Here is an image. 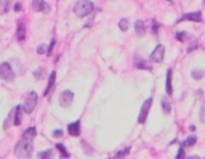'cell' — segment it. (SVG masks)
I'll return each instance as SVG.
<instances>
[{"label": "cell", "mask_w": 205, "mask_h": 159, "mask_svg": "<svg viewBox=\"0 0 205 159\" xmlns=\"http://www.w3.org/2000/svg\"><path fill=\"white\" fill-rule=\"evenodd\" d=\"M32 151H34L32 140H24V138H21L20 142L16 143V146H15V154H16L18 159H31Z\"/></svg>", "instance_id": "6da1fadb"}, {"label": "cell", "mask_w": 205, "mask_h": 159, "mask_svg": "<svg viewBox=\"0 0 205 159\" xmlns=\"http://www.w3.org/2000/svg\"><path fill=\"white\" fill-rule=\"evenodd\" d=\"M93 2L90 0H79V2L74 5V13H76L79 18H85L90 13H93Z\"/></svg>", "instance_id": "7a4b0ae2"}, {"label": "cell", "mask_w": 205, "mask_h": 159, "mask_svg": "<svg viewBox=\"0 0 205 159\" xmlns=\"http://www.w3.org/2000/svg\"><path fill=\"white\" fill-rule=\"evenodd\" d=\"M37 103H39V97H37V93L35 92H27L26 93V97H24V103H23V106H21V109L24 111L26 114H31L32 111L35 109V106H37Z\"/></svg>", "instance_id": "3957f363"}, {"label": "cell", "mask_w": 205, "mask_h": 159, "mask_svg": "<svg viewBox=\"0 0 205 159\" xmlns=\"http://www.w3.org/2000/svg\"><path fill=\"white\" fill-rule=\"evenodd\" d=\"M0 77H2L5 82H11L15 79V71L10 66V63L3 61L2 64H0Z\"/></svg>", "instance_id": "277c9868"}, {"label": "cell", "mask_w": 205, "mask_h": 159, "mask_svg": "<svg viewBox=\"0 0 205 159\" xmlns=\"http://www.w3.org/2000/svg\"><path fill=\"white\" fill-rule=\"evenodd\" d=\"M151 105H152V98H147V100L143 103L141 111H139V116H138V122H139V124H144V122H146V117H147V114H149Z\"/></svg>", "instance_id": "5b68a950"}, {"label": "cell", "mask_w": 205, "mask_h": 159, "mask_svg": "<svg viewBox=\"0 0 205 159\" xmlns=\"http://www.w3.org/2000/svg\"><path fill=\"white\" fill-rule=\"evenodd\" d=\"M72 101H74V93L71 90H64L61 92V95H59V105L63 108H69L72 105Z\"/></svg>", "instance_id": "8992f818"}, {"label": "cell", "mask_w": 205, "mask_h": 159, "mask_svg": "<svg viewBox=\"0 0 205 159\" xmlns=\"http://www.w3.org/2000/svg\"><path fill=\"white\" fill-rule=\"evenodd\" d=\"M164 57H165V47L164 45H157L154 48V52L151 53V61L152 63H162Z\"/></svg>", "instance_id": "52a82bcc"}, {"label": "cell", "mask_w": 205, "mask_h": 159, "mask_svg": "<svg viewBox=\"0 0 205 159\" xmlns=\"http://www.w3.org/2000/svg\"><path fill=\"white\" fill-rule=\"evenodd\" d=\"M32 8L39 13H46L50 11V5L45 2V0H32Z\"/></svg>", "instance_id": "ba28073f"}, {"label": "cell", "mask_w": 205, "mask_h": 159, "mask_svg": "<svg viewBox=\"0 0 205 159\" xmlns=\"http://www.w3.org/2000/svg\"><path fill=\"white\" fill-rule=\"evenodd\" d=\"M180 21H195V23H202V13H200V11L186 13L184 16L180 18Z\"/></svg>", "instance_id": "9c48e42d"}, {"label": "cell", "mask_w": 205, "mask_h": 159, "mask_svg": "<svg viewBox=\"0 0 205 159\" xmlns=\"http://www.w3.org/2000/svg\"><path fill=\"white\" fill-rule=\"evenodd\" d=\"M68 132H69L71 137H77L80 134V122H79V120H76V122H71L68 125Z\"/></svg>", "instance_id": "30bf717a"}, {"label": "cell", "mask_w": 205, "mask_h": 159, "mask_svg": "<svg viewBox=\"0 0 205 159\" xmlns=\"http://www.w3.org/2000/svg\"><path fill=\"white\" fill-rule=\"evenodd\" d=\"M172 76H173V71H172V69H167V80H165V90H167V95H172V93H173Z\"/></svg>", "instance_id": "8fae6325"}, {"label": "cell", "mask_w": 205, "mask_h": 159, "mask_svg": "<svg viewBox=\"0 0 205 159\" xmlns=\"http://www.w3.org/2000/svg\"><path fill=\"white\" fill-rule=\"evenodd\" d=\"M16 39L20 40V42H23V40L26 39V26H24L23 23L18 24V29H16Z\"/></svg>", "instance_id": "7c38bea8"}, {"label": "cell", "mask_w": 205, "mask_h": 159, "mask_svg": "<svg viewBox=\"0 0 205 159\" xmlns=\"http://www.w3.org/2000/svg\"><path fill=\"white\" fill-rule=\"evenodd\" d=\"M55 80H56V72L51 71L50 77H48V85H46V89H45V95H48V93L51 92V89L55 87Z\"/></svg>", "instance_id": "4fadbf2b"}, {"label": "cell", "mask_w": 205, "mask_h": 159, "mask_svg": "<svg viewBox=\"0 0 205 159\" xmlns=\"http://www.w3.org/2000/svg\"><path fill=\"white\" fill-rule=\"evenodd\" d=\"M35 135H37V129H35V127H29V129L24 130L23 138H24V140H34Z\"/></svg>", "instance_id": "5bb4252c"}, {"label": "cell", "mask_w": 205, "mask_h": 159, "mask_svg": "<svg viewBox=\"0 0 205 159\" xmlns=\"http://www.w3.org/2000/svg\"><path fill=\"white\" fill-rule=\"evenodd\" d=\"M135 66H136L138 69H147V71L151 69V66H149V64H147L143 58L139 60V57H135Z\"/></svg>", "instance_id": "9a60e30c"}, {"label": "cell", "mask_w": 205, "mask_h": 159, "mask_svg": "<svg viewBox=\"0 0 205 159\" xmlns=\"http://www.w3.org/2000/svg\"><path fill=\"white\" fill-rule=\"evenodd\" d=\"M135 31H136V34H138V35H143V34L146 32V26H144V21L138 20V21L135 23Z\"/></svg>", "instance_id": "2e32d148"}, {"label": "cell", "mask_w": 205, "mask_h": 159, "mask_svg": "<svg viewBox=\"0 0 205 159\" xmlns=\"http://www.w3.org/2000/svg\"><path fill=\"white\" fill-rule=\"evenodd\" d=\"M21 106H16L15 108V116H13V124L15 125H20L21 124Z\"/></svg>", "instance_id": "e0dca14e"}, {"label": "cell", "mask_w": 205, "mask_h": 159, "mask_svg": "<svg viewBox=\"0 0 205 159\" xmlns=\"http://www.w3.org/2000/svg\"><path fill=\"white\" fill-rule=\"evenodd\" d=\"M162 109H164L165 114H170L172 113V105H170V100L167 98V97L162 98Z\"/></svg>", "instance_id": "ac0fdd59"}, {"label": "cell", "mask_w": 205, "mask_h": 159, "mask_svg": "<svg viewBox=\"0 0 205 159\" xmlns=\"http://www.w3.org/2000/svg\"><path fill=\"white\" fill-rule=\"evenodd\" d=\"M56 148L59 149V153H61V159H69V157H71L69 151H68V149L64 148V146H63L61 143H58V145H56Z\"/></svg>", "instance_id": "d6986e66"}, {"label": "cell", "mask_w": 205, "mask_h": 159, "mask_svg": "<svg viewBox=\"0 0 205 159\" xmlns=\"http://www.w3.org/2000/svg\"><path fill=\"white\" fill-rule=\"evenodd\" d=\"M39 159H53V149H45L39 153Z\"/></svg>", "instance_id": "ffe728a7"}, {"label": "cell", "mask_w": 205, "mask_h": 159, "mask_svg": "<svg viewBox=\"0 0 205 159\" xmlns=\"http://www.w3.org/2000/svg\"><path fill=\"white\" fill-rule=\"evenodd\" d=\"M119 27H120V31H128V27H130V23L127 18H122V20L119 21Z\"/></svg>", "instance_id": "44dd1931"}, {"label": "cell", "mask_w": 205, "mask_h": 159, "mask_svg": "<svg viewBox=\"0 0 205 159\" xmlns=\"http://www.w3.org/2000/svg\"><path fill=\"white\" fill-rule=\"evenodd\" d=\"M130 153V148H124V149H120V151H117L116 154H114V159H122V157H125V154H128Z\"/></svg>", "instance_id": "7402d4cb"}, {"label": "cell", "mask_w": 205, "mask_h": 159, "mask_svg": "<svg viewBox=\"0 0 205 159\" xmlns=\"http://www.w3.org/2000/svg\"><path fill=\"white\" fill-rule=\"evenodd\" d=\"M195 142H197V137H188L184 140V143H183V146H194L195 145Z\"/></svg>", "instance_id": "603a6c76"}, {"label": "cell", "mask_w": 205, "mask_h": 159, "mask_svg": "<svg viewBox=\"0 0 205 159\" xmlns=\"http://www.w3.org/2000/svg\"><path fill=\"white\" fill-rule=\"evenodd\" d=\"M43 76H45V69H43V68H39V69H35V71H34V77H35L37 80L43 79Z\"/></svg>", "instance_id": "cb8c5ba5"}, {"label": "cell", "mask_w": 205, "mask_h": 159, "mask_svg": "<svg viewBox=\"0 0 205 159\" xmlns=\"http://www.w3.org/2000/svg\"><path fill=\"white\" fill-rule=\"evenodd\" d=\"M191 74H192V77H194L195 80H199V79H202V76H203V71H202V69H194Z\"/></svg>", "instance_id": "d4e9b609"}, {"label": "cell", "mask_w": 205, "mask_h": 159, "mask_svg": "<svg viewBox=\"0 0 205 159\" xmlns=\"http://www.w3.org/2000/svg\"><path fill=\"white\" fill-rule=\"evenodd\" d=\"M0 7H2V13H7L8 7H10V0H0Z\"/></svg>", "instance_id": "484cf974"}, {"label": "cell", "mask_w": 205, "mask_h": 159, "mask_svg": "<svg viewBox=\"0 0 205 159\" xmlns=\"http://www.w3.org/2000/svg\"><path fill=\"white\" fill-rule=\"evenodd\" d=\"M188 37H189V34H188V32H176V39L181 40V42L188 40Z\"/></svg>", "instance_id": "4316f807"}, {"label": "cell", "mask_w": 205, "mask_h": 159, "mask_svg": "<svg viewBox=\"0 0 205 159\" xmlns=\"http://www.w3.org/2000/svg\"><path fill=\"white\" fill-rule=\"evenodd\" d=\"M46 50H48V47L43 45V43H40L39 47H37V53H39V55H45V53H46Z\"/></svg>", "instance_id": "83f0119b"}, {"label": "cell", "mask_w": 205, "mask_h": 159, "mask_svg": "<svg viewBox=\"0 0 205 159\" xmlns=\"http://www.w3.org/2000/svg\"><path fill=\"white\" fill-rule=\"evenodd\" d=\"M176 159H184V149L183 148H180L178 154H176Z\"/></svg>", "instance_id": "f1b7e54d"}, {"label": "cell", "mask_w": 205, "mask_h": 159, "mask_svg": "<svg viewBox=\"0 0 205 159\" xmlns=\"http://www.w3.org/2000/svg\"><path fill=\"white\" fill-rule=\"evenodd\" d=\"M63 134H64L63 130H55V132H53V137H55V138H59V137H63Z\"/></svg>", "instance_id": "f546056e"}, {"label": "cell", "mask_w": 205, "mask_h": 159, "mask_svg": "<svg viewBox=\"0 0 205 159\" xmlns=\"http://www.w3.org/2000/svg\"><path fill=\"white\" fill-rule=\"evenodd\" d=\"M15 10H16V11H21V3H16V5H15Z\"/></svg>", "instance_id": "4dcf8cb0"}, {"label": "cell", "mask_w": 205, "mask_h": 159, "mask_svg": "<svg viewBox=\"0 0 205 159\" xmlns=\"http://www.w3.org/2000/svg\"><path fill=\"white\" fill-rule=\"evenodd\" d=\"M186 159H200L199 156H189V157H186Z\"/></svg>", "instance_id": "1f68e13d"}]
</instances>
